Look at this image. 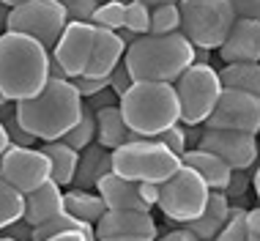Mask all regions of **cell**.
<instances>
[{
    "label": "cell",
    "instance_id": "d4e9b609",
    "mask_svg": "<svg viewBox=\"0 0 260 241\" xmlns=\"http://www.w3.org/2000/svg\"><path fill=\"white\" fill-rule=\"evenodd\" d=\"M222 85L260 96V63H224L219 69Z\"/></svg>",
    "mask_w": 260,
    "mask_h": 241
},
{
    "label": "cell",
    "instance_id": "836d02e7",
    "mask_svg": "<svg viewBox=\"0 0 260 241\" xmlns=\"http://www.w3.org/2000/svg\"><path fill=\"white\" fill-rule=\"evenodd\" d=\"M249 187H252V170H233V175H230L228 187H224L222 192L230 197V203H233L236 197H244V195H247Z\"/></svg>",
    "mask_w": 260,
    "mask_h": 241
},
{
    "label": "cell",
    "instance_id": "8fae6325",
    "mask_svg": "<svg viewBox=\"0 0 260 241\" xmlns=\"http://www.w3.org/2000/svg\"><path fill=\"white\" fill-rule=\"evenodd\" d=\"M203 126L208 129H238V132H260V96L247 91L224 88L214 112Z\"/></svg>",
    "mask_w": 260,
    "mask_h": 241
},
{
    "label": "cell",
    "instance_id": "d6a6232c",
    "mask_svg": "<svg viewBox=\"0 0 260 241\" xmlns=\"http://www.w3.org/2000/svg\"><path fill=\"white\" fill-rule=\"evenodd\" d=\"M102 0H63L69 11V19H77V22H90L93 19L96 9H99Z\"/></svg>",
    "mask_w": 260,
    "mask_h": 241
},
{
    "label": "cell",
    "instance_id": "8d00e7d4",
    "mask_svg": "<svg viewBox=\"0 0 260 241\" xmlns=\"http://www.w3.org/2000/svg\"><path fill=\"white\" fill-rule=\"evenodd\" d=\"M33 230H36V228H33V225L22 217L19 222L9 225V228L3 230V236H9V238H14V241H33Z\"/></svg>",
    "mask_w": 260,
    "mask_h": 241
},
{
    "label": "cell",
    "instance_id": "cb8c5ba5",
    "mask_svg": "<svg viewBox=\"0 0 260 241\" xmlns=\"http://www.w3.org/2000/svg\"><path fill=\"white\" fill-rule=\"evenodd\" d=\"M63 205H66V211L72 217H80L90 225H96L104 217V211H107V203L99 195V189H80V187L66 189Z\"/></svg>",
    "mask_w": 260,
    "mask_h": 241
},
{
    "label": "cell",
    "instance_id": "4fadbf2b",
    "mask_svg": "<svg viewBox=\"0 0 260 241\" xmlns=\"http://www.w3.org/2000/svg\"><path fill=\"white\" fill-rule=\"evenodd\" d=\"M96 27L93 22H72L66 25V31L60 33L58 44L52 47V58L63 66L69 80L85 74L88 63H90V52H93V41H96Z\"/></svg>",
    "mask_w": 260,
    "mask_h": 241
},
{
    "label": "cell",
    "instance_id": "f907efd6",
    "mask_svg": "<svg viewBox=\"0 0 260 241\" xmlns=\"http://www.w3.org/2000/svg\"><path fill=\"white\" fill-rule=\"evenodd\" d=\"M0 241H14V238H9V236H3V233H0Z\"/></svg>",
    "mask_w": 260,
    "mask_h": 241
},
{
    "label": "cell",
    "instance_id": "30bf717a",
    "mask_svg": "<svg viewBox=\"0 0 260 241\" xmlns=\"http://www.w3.org/2000/svg\"><path fill=\"white\" fill-rule=\"evenodd\" d=\"M0 175L3 181H9L11 187H17L19 192H33L41 184L52 178V162L41 151V145H9V151L0 159Z\"/></svg>",
    "mask_w": 260,
    "mask_h": 241
},
{
    "label": "cell",
    "instance_id": "f6af8a7d",
    "mask_svg": "<svg viewBox=\"0 0 260 241\" xmlns=\"http://www.w3.org/2000/svg\"><path fill=\"white\" fill-rule=\"evenodd\" d=\"M9 145H11V140H9V132H6V126L0 124V159H3V154L9 151Z\"/></svg>",
    "mask_w": 260,
    "mask_h": 241
},
{
    "label": "cell",
    "instance_id": "9a60e30c",
    "mask_svg": "<svg viewBox=\"0 0 260 241\" xmlns=\"http://www.w3.org/2000/svg\"><path fill=\"white\" fill-rule=\"evenodd\" d=\"M104 236H159L151 211H112L107 208L104 217L96 222V238Z\"/></svg>",
    "mask_w": 260,
    "mask_h": 241
},
{
    "label": "cell",
    "instance_id": "7bdbcfd3",
    "mask_svg": "<svg viewBox=\"0 0 260 241\" xmlns=\"http://www.w3.org/2000/svg\"><path fill=\"white\" fill-rule=\"evenodd\" d=\"M211 52H214V49L194 44V63H211Z\"/></svg>",
    "mask_w": 260,
    "mask_h": 241
},
{
    "label": "cell",
    "instance_id": "277c9868",
    "mask_svg": "<svg viewBox=\"0 0 260 241\" xmlns=\"http://www.w3.org/2000/svg\"><path fill=\"white\" fill-rule=\"evenodd\" d=\"M121 112L137 137H156L181 120V102L173 82H135L121 96Z\"/></svg>",
    "mask_w": 260,
    "mask_h": 241
},
{
    "label": "cell",
    "instance_id": "4dcf8cb0",
    "mask_svg": "<svg viewBox=\"0 0 260 241\" xmlns=\"http://www.w3.org/2000/svg\"><path fill=\"white\" fill-rule=\"evenodd\" d=\"M129 31H135L137 36L151 33V6L143 0H126V25Z\"/></svg>",
    "mask_w": 260,
    "mask_h": 241
},
{
    "label": "cell",
    "instance_id": "ac0fdd59",
    "mask_svg": "<svg viewBox=\"0 0 260 241\" xmlns=\"http://www.w3.org/2000/svg\"><path fill=\"white\" fill-rule=\"evenodd\" d=\"M63 197H66V189H63L58 181L50 178L47 184H41L39 189H33V192L25 195V219L33 228H39V225L60 217L63 211H66Z\"/></svg>",
    "mask_w": 260,
    "mask_h": 241
},
{
    "label": "cell",
    "instance_id": "5bb4252c",
    "mask_svg": "<svg viewBox=\"0 0 260 241\" xmlns=\"http://www.w3.org/2000/svg\"><path fill=\"white\" fill-rule=\"evenodd\" d=\"M224 63H260V19L236 17L224 44L219 47Z\"/></svg>",
    "mask_w": 260,
    "mask_h": 241
},
{
    "label": "cell",
    "instance_id": "9c48e42d",
    "mask_svg": "<svg viewBox=\"0 0 260 241\" xmlns=\"http://www.w3.org/2000/svg\"><path fill=\"white\" fill-rule=\"evenodd\" d=\"M69 22L72 19H69L63 0H22V3L11 6L6 31L27 33L52 52V47L58 44L60 33L66 31Z\"/></svg>",
    "mask_w": 260,
    "mask_h": 241
},
{
    "label": "cell",
    "instance_id": "e575fe53",
    "mask_svg": "<svg viewBox=\"0 0 260 241\" xmlns=\"http://www.w3.org/2000/svg\"><path fill=\"white\" fill-rule=\"evenodd\" d=\"M72 82L77 85V91L82 94V99H90L93 94L110 88V77H88V74H80V77H74Z\"/></svg>",
    "mask_w": 260,
    "mask_h": 241
},
{
    "label": "cell",
    "instance_id": "b9f144b4",
    "mask_svg": "<svg viewBox=\"0 0 260 241\" xmlns=\"http://www.w3.org/2000/svg\"><path fill=\"white\" fill-rule=\"evenodd\" d=\"M156 241H200L198 236H194L192 230H186V228H178V230H170L167 236H156Z\"/></svg>",
    "mask_w": 260,
    "mask_h": 241
},
{
    "label": "cell",
    "instance_id": "f1b7e54d",
    "mask_svg": "<svg viewBox=\"0 0 260 241\" xmlns=\"http://www.w3.org/2000/svg\"><path fill=\"white\" fill-rule=\"evenodd\" d=\"M181 31L178 3H161L151 9V33H175Z\"/></svg>",
    "mask_w": 260,
    "mask_h": 241
},
{
    "label": "cell",
    "instance_id": "681fc988",
    "mask_svg": "<svg viewBox=\"0 0 260 241\" xmlns=\"http://www.w3.org/2000/svg\"><path fill=\"white\" fill-rule=\"evenodd\" d=\"M0 3H6V6H17V3H22V0H0Z\"/></svg>",
    "mask_w": 260,
    "mask_h": 241
},
{
    "label": "cell",
    "instance_id": "816d5d0a",
    "mask_svg": "<svg viewBox=\"0 0 260 241\" xmlns=\"http://www.w3.org/2000/svg\"><path fill=\"white\" fill-rule=\"evenodd\" d=\"M257 145H260V137H257Z\"/></svg>",
    "mask_w": 260,
    "mask_h": 241
},
{
    "label": "cell",
    "instance_id": "ffe728a7",
    "mask_svg": "<svg viewBox=\"0 0 260 241\" xmlns=\"http://www.w3.org/2000/svg\"><path fill=\"white\" fill-rule=\"evenodd\" d=\"M107 173H112V151H110V148H104L99 140H96V143H90L88 148H82V151H80V165H77L72 187L96 189V187H99V181Z\"/></svg>",
    "mask_w": 260,
    "mask_h": 241
},
{
    "label": "cell",
    "instance_id": "7c38bea8",
    "mask_svg": "<svg viewBox=\"0 0 260 241\" xmlns=\"http://www.w3.org/2000/svg\"><path fill=\"white\" fill-rule=\"evenodd\" d=\"M198 148H206V151L219 154L233 170H252L260 162L257 134H252V132L208 129V126H203V137H200Z\"/></svg>",
    "mask_w": 260,
    "mask_h": 241
},
{
    "label": "cell",
    "instance_id": "ab89813d",
    "mask_svg": "<svg viewBox=\"0 0 260 241\" xmlns=\"http://www.w3.org/2000/svg\"><path fill=\"white\" fill-rule=\"evenodd\" d=\"M247 238L260 241V205L247 211Z\"/></svg>",
    "mask_w": 260,
    "mask_h": 241
},
{
    "label": "cell",
    "instance_id": "3957f363",
    "mask_svg": "<svg viewBox=\"0 0 260 241\" xmlns=\"http://www.w3.org/2000/svg\"><path fill=\"white\" fill-rule=\"evenodd\" d=\"M135 82H175L194 63V44L186 33H143L126 49Z\"/></svg>",
    "mask_w": 260,
    "mask_h": 241
},
{
    "label": "cell",
    "instance_id": "60d3db41",
    "mask_svg": "<svg viewBox=\"0 0 260 241\" xmlns=\"http://www.w3.org/2000/svg\"><path fill=\"white\" fill-rule=\"evenodd\" d=\"M44 241H96V238L82 233V230H63V233H55V236L44 238Z\"/></svg>",
    "mask_w": 260,
    "mask_h": 241
},
{
    "label": "cell",
    "instance_id": "5b68a950",
    "mask_svg": "<svg viewBox=\"0 0 260 241\" xmlns=\"http://www.w3.org/2000/svg\"><path fill=\"white\" fill-rule=\"evenodd\" d=\"M184 165V157L153 137H137L112 151V170L140 184H165Z\"/></svg>",
    "mask_w": 260,
    "mask_h": 241
},
{
    "label": "cell",
    "instance_id": "484cf974",
    "mask_svg": "<svg viewBox=\"0 0 260 241\" xmlns=\"http://www.w3.org/2000/svg\"><path fill=\"white\" fill-rule=\"evenodd\" d=\"M25 217V192L11 187L9 181H0V233L9 225Z\"/></svg>",
    "mask_w": 260,
    "mask_h": 241
},
{
    "label": "cell",
    "instance_id": "ee69618b",
    "mask_svg": "<svg viewBox=\"0 0 260 241\" xmlns=\"http://www.w3.org/2000/svg\"><path fill=\"white\" fill-rule=\"evenodd\" d=\"M99 241H156L153 236H104Z\"/></svg>",
    "mask_w": 260,
    "mask_h": 241
},
{
    "label": "cell",
    "instance_id": "11a10c76",
    "mask_svg": "<svg viewBox=\"0 0 260 241\" xmlns=\"http://www.w3.org/2000/svg\"><path fill=\"white\" fill-rule=\"evenodd\" d=\"M102 3H104V0H102Z\"/></svg>",
    "mask_w": 260,
    "mask_h": 241
},
{
    "label": "cell",
    "instance_id": "ba28073f",
    "mask_svg": "<svg viewBox=\"0 0 260 241\" xmlns=\"http://www.w3.org/2000/svg\"><path fill=\"white\" fill-rule=\"evenodd\" d=\"M173 85L181 102V120L189 126L206 124L224 91L222 77L211 63H192Z\"/></svg>",
    "mask_w": 260,
    "mask_h": 241
},
{
    "label": "cell",
    "instance_id": "f5cc1de1",
    "mask_svg": "<svg viewBox=\"0 0 260 241\" xmlns=\"http://www.w3.org/2000/svg\"><path fill=\"white\" fill-rule=\"evenodd\" d=\"M0 181H3V175H0Z\"/></svg>",
    "mask_w": 260,
    "mask_h": 241
},
{
    "label": "cell",
    "instance_id": "603a6c76",
    "mask_svg": "<svg viewBox=\"0 0 260 241\" xmlns=\"http://www.w3.org/2000/svg\"><path fill=\"white\" fill-rule=\"evenodd\" d=\"M41 151L52 162V181H58L63 189L72 187L77 165H80V151L74 145H69L66 140H44Z\"/></svg>",
    "mask_w": 260,
    "mask_h": 241
},
{
    "label": "cell",
    "instance_id": "44dd1931",
    "mask_svg": "<svg viewBox=\"0 0 260 241\" xmlns=\"http://www.w3.org/2000/svg\"><path fill=\"white\" fill-rule=\"evenodd\" d=\"M96 140L104 148H110V151H115L123 143L135 140V132L129 129V124H126V118L121 112V104L96 110Z\"/></svg>",
    "mask_w": 260,
    "mask_h": 241
},
{
    "label": "cell",
    "instance_id": "7a4b0ae2",
    "mask_svg": "<svg viewBox=\"0 0 260 241\" xmlns=\"http://www.w3.org/2000/svg\"><path fill=\"white\" fill-rule=\"evenodd\" d=\"M19 104V120L36 140H63L77 126L85 110V99L69 77H50L39 96Z\"/></svg>",
    "mask_w": 260,
    "mask_h": 241
},
{
    "label": "cell",
    "instance_id": "6da1fadb",
    "mask_svg": "<svg viewBox=\"0 0 260 241\" xmlns=\"http://www.w3.org/2000/svg\"><path fill=\"white\" fill-rule=\"evenodd\" d=\"M52 52L39 39L17 31L0 33V91L11 102H25L50 82Z\"/></svg>",
    "mask_w": 260,
    "mask_h": 241
},
{
    "label": "cell",
    "instance_id": "8992f818",
    "mask_svg": "<svg viewBox=\"0 0 260 241\" xmlns=\"http://www.w3.org/2000/svg\"><path fill=\"white\" fill-rule=\"evenodd\" d=\"M208 197H211V187L206 184V178L194 167L181 165V170L173 178L159 184V205L156 208L161 211V217L167 222L186 225L206 211Z\"/></svg>",
    "mask_w": 260,
    "mask_h": 241
},
{
    "label": "cell",
    "instance_id": "7402d4cb",
    "mask_svg": "<svg viewBox=\"0 0 260 241\" xmlns=\"http://www.w3.org/2000/svg\"><path fill=\"white\" fill-rule=\"evenodd\" d=\"M184 165L198 170L211 189H224L230 181V175H233V167H230L219 154L206 151V148H189L184 154Z\"/></svg>",
    "mask_w": 260,
    "mask_h": 241
},
{
    "label": "cell",
    "instance_id": "83f0119b",
    "mask_svg": "<svg viewBox=\"0 0 260 241\" xmlns=\"http://www.w3.org/2000/svg\"><path fill=\"white\" fill-rule=\"evenodd\" d=\"M96 27H110V31H121L126 25V3L123 0H104L99 3L93 19H90Z\"/></svg>",
    "mask_w": 260,
    "mask_h": 241
},
{
    "label": "cell",
    "instance_id": "bcb514c9",
    "mask_svg": "<svg viewBox=\"0 0 260 241\" xmlns=\"http://www.w3.org/2000/svg\"><path fill=\"white\" fill-rule=\"evenodd\" d=\"M252 189H255V195H257V203H260V162L255 167H252Z\"/></svg>",
    "mask_w": 260,
    "mask_h": 241
},
{
    "label": "cell",
    "instance_id": "7dc6e473",
    "mask_svg": "<svg viewBox=\"0 0 260 241\" xmlns=\"http://www.w3.org/2000/svg\"><path fill=\"white\" fill-rule=\"evenodd\" d=\"M143 3H148L151 9H153V6H161V3H178V0H143Z\"/></svg>",
    "mask_w": 260,
    "mask_h": 241
},
{
    "label": "cell",
    "instance_id": "e0dca14e",
    "mask_svg": "<svg viewBox=\"0 0 260 241\" xmlns=\"http://www.w3.org/2000/svg\"><path fill=\"white\" fill-rule=\"evenodd\" d=\"M126 49H129V44L121 39L118 31L99 27V31H96L93 52H90V63H88L85 74L88 77H110L112 72H115L118 63H123Z\"/></svg>",
    "mask_w": 260,
    "mask_h": 241
},
{
    "label": "cell",
    "instance_id": "d6986e66",
    "mask_svg": "<svg viewBox=\"0 0 260 241\" xmlns=\"http://www.w3.org/2000/svg\"><path fill=\"white\" fill-rule=\"evenodd\" d=\"M230 208H233L230 197L224 195L222 189H211V197H208L206 211H203L198 219L181 225V228L192 230L200 241H214L216 236H219V230L224 228V222L230 219Z\"/></svg>",
    "mask_w": 260,
    "mask_h": 241
},
{
    "label": "cell",
    "instance_id": "52a82bcc",
    "mask_svg": "<svg viewBox=\"0 0 260 241\" xmlns=\"http://www.w3.org/2000/svg\"><path fill=\"white\" fill-rule=\"evenodd\" d=\"M181 33L192 39V44L219 49L236 22V9L230 0H178Z\"/></svg>",
    "mask_w": 260,
    "mask_h": 241
},
{
    "label": "cell",
    "instance_id": "2e32d148",
    "mask_svg": "<svg viewBox=\"0 0 260 241\" xmlns=\"http://www.w3.org/2000/svg\"><path fill=\"white\" fill-rule=\"evenodd\" d=\"M96 189H99V195L104 197L107 208H112V211H151V205L145 203V197H143V184L123 178L115 170L104 175Z\"/></svg>",
    "mask_w": 260,
    "mask_h": 241
},
{
    "label": "cell",
    "instance_id": "d590c367",
    "mask_svg": "<svg viewBox=\"0 0 260 241\" xmlns=\"http://www.w3.org/2000/svg\"><path fill=\"white\" fill-rule=\"evenodd\" d=\"M135 85V77H132V72H129V66H126V61L123 63H118L115 66V72L110 74V88L115 91L118 96H123L126 91Z\"/></svg>",
    "mask_w": 260,
    "mask_h": 241
},
{
    "label": "cell",
    "instance_id": "74e56055",
    "mask_svg": "<svg viewBox=\"0 0 260 241\" xmlns=\"http://www.w3.org/2000/svg\"><path fill=\"white\" fill-rule=\"evenodd\" d=\"M85 102H88V107L102 110V107H112V104H121V96H118L112 88H104V91H99V94H93L90 99H85Z\"/></svg>",
    "mask_w": 260,
    "mask_h": 241
},
{
    "label": "cell",
    "instance_id": "4316f807",
    "mask_svg": "<svg viewBox=\"0 0 260 241\" xmlns=\"http://www.w3.org/2000/svg\"><path fill=\"white\" fill-rule=\"evenodd\" d=\"M63 140H66L69 145H74L77 151H82V148H88L90 143H96V110L88 107V102H85V110H82V118L77 120V126Z\"/></svg>",
    "mask_w": 260,
    "mask_h": 241
},
{
    "label": "cell",
    "instance_id": "f35d334b",
    "mask_svg": "<svg viewBox=\"0 0 260 241\" xmlns=\"http://www.w3.org/2000/svg\"><path fill=\"white\" fill-rule=\"evenodd\" d=\"M238 17H249V19H260V0H230Z\"/></svg>",
    "mask_w": 260,
    "mask_h": 241
},
{
    "label": "cell",
    "instance_id": "f546056e",
    "mask_svg": "<svg viewBox=\"0 0 260 241\" xmlns=\"http://www.w3.org/2000/svg\"><path fill=\"white\" fill-rule=\"evenodd\" d=\"M247 211L244 205L233 203V208H230V219L224 222V228L219 230V236L214 241H249L247 238Z\"/></svg>",
    "mask_w": 260,
    "mask_h": 241
},
{
    "label": "cell",
    "instance_id": "c3c4849f",
    "mask_svg": "<svg viewBox=\"0 0 260 241\" xmlns=\"http://www.w3.org/2000/svg\"><path fill=\"white\" fill-rule=\"evenodd\" d=\"M6 102H11V99H9V96H6V94H3V91H0V107H3V104H6Z\"/></svg>",
    "mask_w": 260,
    "mask_h": 241
},
{
    "label": "cell",
    "instance_id": "1f68e13d",
    "mask_svg": "<svg viewBox=\"0 0 260 241\" xmlns=\"http://www.w3.org/2000/svg\"><path fill=\"white\" fill-rule=\"evenodd\" d=\"M153 140L165 143L167 148H173L175 154H181V157H184V154H186V148H189V145H186V124H184V120H178V124H173L170 129L159 132Z\"/></svg>",
    "mask_w": 260,
    "mask_h": 241
},
{
    "label": "cell",
    "instance_id": "db71d44e",
    "mask_svg": "<svg viewBox=\"0 0 260 241\" xmlns=\"http://www.w3.org/2000/svg\"><path fill=\"white\" fill-rule=\"evenodd\" d=\"M0 27H3V22H0Z\"/></svg>",
    "mask_w": 260,
    "mask_h": 241
}]
</instances>
